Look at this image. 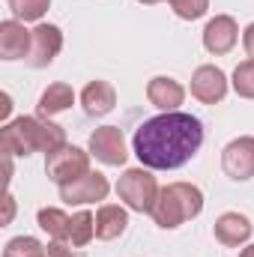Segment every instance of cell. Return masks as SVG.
I'll list each match as a JSON object with an SVG mask.
<instances>
[{"label":"cell","mask_w":254,"mask_h":257,"mask_svg":"<svg viewBox=\"0 0 254 257\" xmlns=\"http://www.w3.org/2000/svg\"><path fill=\"white\" fill-rule=\"evenodd\" d=\"M203 144V123L186 111H162L135 128L132 150L150 171H177Z\"/></svg>","instance_id":"obj_1"},{"label":"cell","mask_w":254,"mask_h":257,"mask_svg":"<svg viewBox=\"0 0 254 257\" xmlns=\"http://www.w3.org/2000/svg\"><path fill=\"white\" fill-rule=\"evenodd\" d=\"M200 212H203V192L194 183H168L159 192L150 215L162 230H177L180 224L197 218Z\"/></svg>","instance_id":"obj_2"},{"label":"cell","mask_w":254,"mask_h":257,"mask_svg":"<svg viewBox=\"0 0 254 257\" xmlns=\"http://www.w3.org/2000/svg\"><path fill=\"white\" fill-rule=\"evenodd\" d=\"M159 192L162 189H159L153 171L144 168V165L123 171V177L117 180V194H120V200L126 203L132 212H153Z\"/></svg>","instance_id":"obj_3"},{"label":"cell","mask_w":254,"mask_h":257,"mask_svg":"<svg viewBox=\"0 0 254 257\" xmlns=\"http://www.w3.org/2000/svg\"><path fill=\"white\" fill-rule=\"evenodd\" d=\"M0 150L9 156H33L42 153V117H15L3 123Z\"/></svg>","instance_id":"obj_4"},{"label":"cell","mask_w":254,"mask_h":257,"mask_svg":"<svg viewBox=\"0 0 254 257\" xmlns=\"http://www.w3.org/2000/svg\"><path fill=\"white\" fill-rule=\"evenodd\" d=\"M87 171H90V153L75 147V144H63L60 150L45 156V174L57 189L66 186V183H75Z\"/></svg>","instance_id":"obj_5"},{"label":"cell","mask_w":254,"mask_h":257,"mask_svg":"<svg viewBox=\"0 0 254 257\" xmlns=\"http://www.w3.org/2000/svg\"><path fill=\"white\" fill-rule=\"evenodd\" d=\"M90 156L108 168H123L129 159L126 135L117 126H99L90 135Z\"/></svg>","instance_id":"obj_6"},{"label":"cell","mask_w":254,"mask_h":257,"mask_svg":"<svg viewBox=\"0 0 254 257\" xmlns=\"http://www.w3.org/2000/svg\"><path fill=\"white\" fill-rule=\"evenodd\" d=\"M221 171L230 180H236V183L251 180L254 177V135H239L221 150Z\"/></svg>","instance_id":"obj_7"},{"label":"cell","mask_w":254,"mask_h":257,"mask_svg":"<svg viewBox=\"0 0 254 257\" xmlns=\"http://www.w3.org/2000/svg\"><path fill=\"white\" fill-rule=\"evenodd\" d=\"M63 51V30L57 24H45L39 21L33 27V42H30V54L24 63L30 69H45L54 63V57Z\"/></svg>","instance_id":"obj_8"},{"label":"cell","mask_w":254,"mask_h":257,"mask_svg":"<svg viewBox=\"0 0 254 257\" xmlns=\"http://www.w3.org/2000/svg\"><path fill=\"white\" fill-rule=\"evenodd\" d=\"M111 192V183L105 174L99 171H87L84 177H78L75 183L60 186V200H66L69 206H87V203H99L105 200Z\"/></svg>","instance_id":"obj_9"},{"label":"cell","mask_w":254,"mask_h":257,"mask_svg":"<svg viewBox=\"0 0 254 257\" xmlns=\"http://www.w3.org/2000/svg\"><path fill=\"white\" fill-rule=\"evenodd\" d=\"M227 87H230V81H227V75L218 66H209V63L197 66L194 75H191V96L197 102H203V105L221 102L227 96Z\"/></svg>","instance_id":"obj_10"},{"label":"cell","mask_w":254,"mask_h":257,"mask_svg":"<svg viewBox=\"0 0 254 257\" xmlns=\"http://www.w3.org/2000/svg\"><path fill=\"white\" fill-rule=\"evenodd\" d=\"M239 42V24L230 18V15H215L206 21L203 27V48L215 57L221 54H230Z\"/></svg>","instance_id":"obj_11"},{"label":"cell","mask_w":254,"mask_h":257,"mask_svg":"<svg viewBox=\"0 0 254 257\" xmlns=\"http://www.w3.org/2000/svg\"><path fill=\"white\" fill-rule=\"evenodd\" d=\"M30 42H33V30H27L24 21L18 18L0 21V57L3 60H27Z\"/></svg>","instance_id":"obj_12"},{"label":"cell","mask_w":254,"mask_h":257,"mask_svg":"<svg viewBox=\"0 0 254 257\" xmlns=\"http://www.w3.org/2000/svg\"><path fill=\"white\" fill-rule=\"evenodd\" d=\"M212 233H215V239L221 245L239 248V245H245L251 239L254 224L248 221V215H242V212H221L215 218V224H212Z\"/></svg>","instance_id":"obj_13"},{"label":"cell","mask_w":254,"mask_h":257,"mask_svg":"<svg viewBox=\"0 0 254 257\" xmlns=\"http://www.w3.org/2000/svg\"><path fill=\"white\" fill-rule=\"evenodd\" d=\"M147 99L150 105H156L159 111H180V105L186 102V87L177 78L168 75H156L147 84Z\"/></svg>","instance_id":"obj_14"},{"label":"cell","mask_w":254,"mask_h":257,"mask_svg":"<svg viewBox=\"0 0 254 257\" xmlns=\"http://www.w3.org/2000/svg\"><path fill=\"white\" fill-rule=\"evenodd\" d=\"M81 105H84V114L90 117H105L114 111L117 105V90L114 84L108 81H90L84 90H81Z\"/></svg>","instance_id":"obj_15"},{"label":"cell","mask_w":254,"mask_h":257,"mask_svg":"<svg viewBox=\"0 0 254 257\" xmlns=\"http://www.w3.org/2000/svg\"><path fill=\"white\" fill-rule=\"evenodd\" d=\"M129 227V212L126 206L120 203H102L99 212H96V239L102 242H111V239H120Z\"/></svg>","instance_id":"obj_16"},{"label":"cell","mask_w":254,"mask_h":257,"mask_svg":"<svg viewBox=\"0 0 254 257\" xmlns=\"http://www.w3.org/2000/svg\"><path fill=\"white\" fill-rule=\"evenodd\" d=\"M72 105H75V90L63 81H57V84H48L42 90L36 108H39V117H54V114H63Z\"/></svg>","instance_id":"obj_17"},{"label":"cell","mask_w":254,"mask_h":257,"mask_svg":"<svg viewBox=\"0 0 254 257\" xmlns=\"http://www.w3.org/2000/svg\"><path fill=\"white\" fill-rule=\"evenodd\" d=\"M69 218H72V215H66L63 209H57V206H42V209L36 212V224H39L54 242H69Z\"/></svg>","instance_id":"obj_18"},{"label":"cell","mask_w":254,"mask_h":257,"mask_svg":"<svg viewBox=\"0 0 254 257\" xmlns=\"http://www.w3.org/2000/svg\"><path fill=\"white\" fill-rule=\"evenodd\" d=\"M96 239V215L87 209H78L69 218V245L72 248H84Z\"/></svg>","instance_id":"obj_19"},{"label":"cell","mask_w":254,"mask_h":257,"mask_svg":"<svg viewBox=\"0 0 254 257\" xmlns=\"http://www.w3.org/2000/svg\"><path fill=\"white\" fill-rule=\"evenodd\" d=\"M12 9V18L18 21H42V15L51 9V0H6Z\"/></svg>","instance_id":"obj_20"},{"label":"cell","mask_w":254,"mask_h":257,"mask_svg":"<svg viewBox=\"0 0 254 257\" xmlns=\"http://www.w3.org/2000/svg\"><path fill=\"white\" fill-rule=\"evenodd\" d=\"M45 245L36 236H15L3 245V257H42Z\"/></svg>","instance_id":"obj_21"},{"label":"cell","mask_w":254,"mask_h":257,"mask_svg":"<svg viewBox=\"0 0 254 257\" xmlns=\"http://www.w3.org/2000/svg\"><path fill=\"white\" fill-rule=\"evenodd\" d=\"M233 90L239 99H254V60H242V63L233 69Z\"/></svg>","instance_id":"obj_22"},{"label":"cell","mask_w":254,"mask_h":257,"mask_svg":"<svg viewBox=\"0 0 254 257\" xmlns=\"http://www.w3.org/2000/svg\"><path fill=\"white\" fill-rule=\"evenodd\" d=\"M168 6L174 9L177 18H183V21H197V18L206 15L209 0H168Z\"/></svg>","instance_id":"obj_23"},{"label":"cell","mask_w":254,"mask_h":257,"mask_svg":"<svg viewBox=\"0 0 254 257\" xmlns=\"http://www.w3.org/2000/svg\"><path fill=\"white\" fill-rule=\"evenodd\" d=\"M3 203H6V212H3V224H12V218H15V197L6 192Z\"/></svg>","instance_id":"obj_24"},{"label":"cell","mask_w":254,"mask_h":257,"mask_svg":"<svg viewBox=\"0 0 254 257\" xmlns=\"http://www.w3.org/2000/svg\"><path fill=\"white\" fill-rule=\"evenodd\" d=\"M242 45H245V51H248V57L254 60V21L245 27V33H242Z\"/></svg>","instance_id":"obj_25"},{"label":"cell","mask_w":254,"mask_h":257,"mask_svg":"<svg viewBox=\"0 0 254 257\" xmlns=\"http://www.w3.org/2000/svg\"><path fill=\"white\" fill-rule=\"evenodd\" d=\"M9 114H12V99H9V93H3V105H0V117L9 123Z\"/></svg>","instance_id":"obj_26"},{"label":"cell","mask_w":254,"mask_h":257,"mask_svg":"<svg viewBox=\"0 0 254 257\" xmlns=\"http://www.w3.org/2000/svg\"><path fill=\"white\" fill-rule=\"evenodd\" d=\"M239 257H254V242H251V245H245V248L239 251Z\"/></svg>","instance_id":"obj_27"},{"label":"cell","mask_w":254,"mask_h":257,"mask_svg":"<svg viewBox=\"0 0 254 257\" xmlns=\"http://www.w3.org/2000/svg\"><path fill=\"white\" fill-rule=\"evenodd\" d=\"M138 3H144V6H156V3H165V0H138Z\"/></svg>","instance_id":"obj_28"}]
</instances>
